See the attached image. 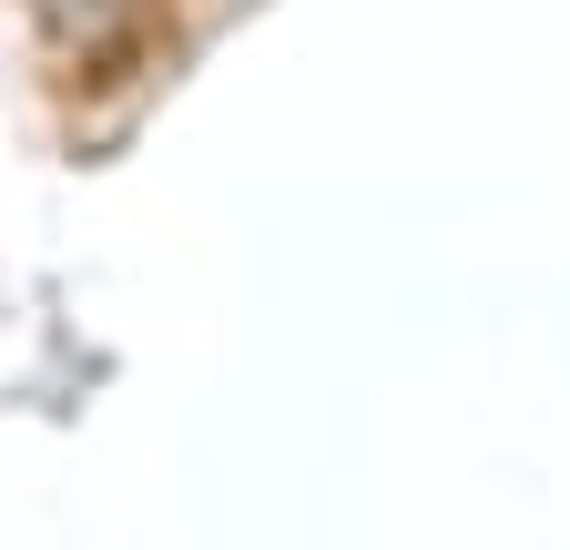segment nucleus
Masks as SVG:
<instances>
[{"instance_id":"f257e3e1","label":"nucleus","mask_w":570,"mask_h":550,"mask_svg":"<svg viewBox=\"0 0 570 550\" xmlns=\"http://www.w3.org/2000/svg\"><path fill=\"white\" fill-rule=\"evenodd\" d=\"M142 11H154V0H31V21H41V41H51L61 61L122 51V41L142 31Z\"/></svg>"}]
</instances>
